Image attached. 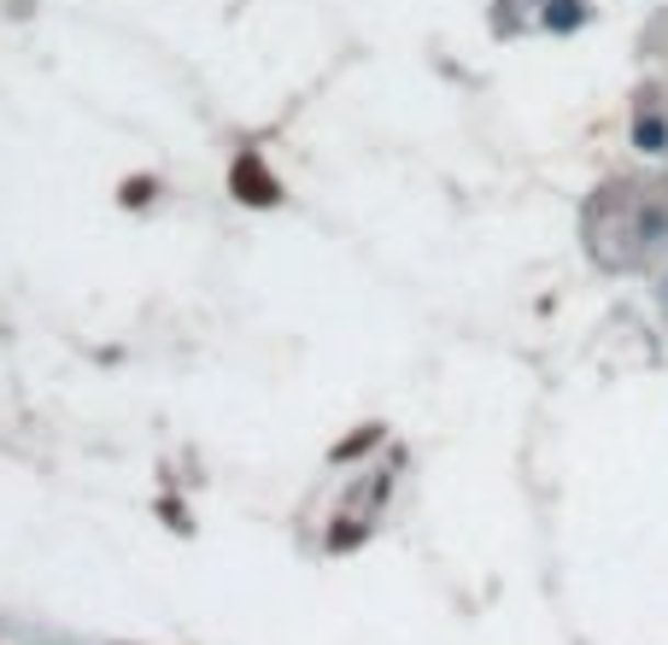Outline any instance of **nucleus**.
Wrapping results in <instances>:
<instances>
[{"label":"nucleus","mask_w":668,"mask_h":645,"mask_svg":"<svg viewBox=\"0 0 668 645\" xmlns=\"http://www.w3.org/2000/svg\"><path fill=\"white\" fill-rule=\"evenodd\" d=\"M229 189L241 194L247 206H276V200H282L276 177L264 171V159H259V152H241V159H235V171H229Z\"/></svg>","instance_id":"f257e3e1"}]
</instances>
